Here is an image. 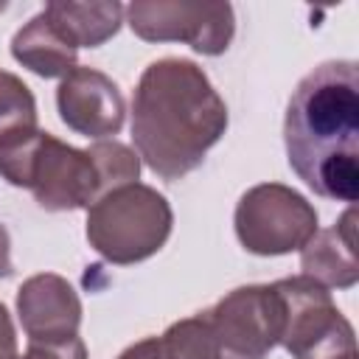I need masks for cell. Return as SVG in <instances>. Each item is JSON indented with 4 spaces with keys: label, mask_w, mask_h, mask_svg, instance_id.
Returning <instances> with one entry per match:
<instances>
[{
    "label": "cell",
    "mask_w": 359,
    "mask_h": 359,
    "mask_svg": "<svg viewBox=\"0 0 359 359\" xmlns=\"http://www.w3.org/2000/svg\"><path fill=\"white\" fill-rule=\"evenodd\" d=\"M11 56L31 73L42 79H65L76 70V48L53 28L45 11L34 14L14 36H11Z\"/></svg>",
    "instance_id": "12"
},
{
    "label": "cell",
    "mask_w": 359,
    "mask_h": 359,
    "mask_svg": "<svg viewBox=\"0 0 359 359\" xmlns=\"http://www.w3.org/2000/svg\"><path fill=\"white\" fill-rule=\"evenodd\" d=\"M129 28L146 42H185L202 56H219L236 34L230 3L135 0L126 6Z\"/></svg>",
    "instance_id": "8"
},
{
    "label": "cell",
    "mask_w": 359,
    "mask_h": 359,
    "mask_svg": "<svg viewBox=\"0 0 359 359\" xmlns=\"http://www.w3.org/2000/svg\"><path fill=\"white\" fill-rule=\"evenodd\" d=\"M3 8H6V3H0V11H3Z\"/></svg>",
    "instance_id": "22"
},
{
    "label": "cell",
    "mask_w": 359,
    "mask_h": 359,
    "mask_svg": "<svg viewBox=\"0 0 359 359\" xmlns=\"http://www.w3.org/2000/svg\"><path fill=\"white\" fill-rule=\"evenodd\" d=\"M0 177L14 188H28L36 205L53 213L90 208L104 196L93 154L39 126L0 143Z\"/></svg>",
    "instance_id": "3"
},
{
    "label": "cell",
    "mask_w": 359,
    "mask_h": 359,
    "mask_svg": "<svg viewBox=\"0 0 359 359\" xmlns=\"http://www.w3.org/2000/svg\"><path fill=\"white\" fill-rule=\"evenodd\" d=\"M45 17L53 22V28L79 50V48H98L107 39H112L126 17V6L121 3H67V0H50L45 8Z\"/></svg>",
    "instance_id": "13"
},
{
    "label": "cell",
    "mask_w": 359,
    "mask_h": 359,
    "mask_svg": "<svg viewBox=\"0 0 359 359\" xmlns=\"http://www.w3.org/2000/svg\"><path fill=\"white\" fill-rule=\"evenodd\" d=\"M219 359H266L283 334V303L275 283H250L227 292L202 311Z\"/></svg>",
    "instance_id": "7"
},
{
    "label": "cell",
    "mask_w": 359,
    "mask_h": 359,
    "mask_svg": "<svg viewBox=\"0 0 359 359\" xmlns=\"http://www.w3.org/2000/svg\"><path fill=\"white\" fill-rule=\"evenodd\" d=\"M6 359H25V356H17V353H11V356H6Z\"/></svg>",
    "instance_id": "21"
},
{
    "label": "cell",
    "mask_w": 359,
    "mask_h": 359,
    "mask_svg": "<svg viewBox=\"0 0 359 359\" xmlns=\"http://www.w3.org/2000/svg\"><path fill=\"white\" fill-rule=\"evenodd\" d=\"M28 129H36L34 93L20 76L0 70V143Z\"/></svg>",
    "instance_id": "15"
},
{
    "label": "cell",
    "mask_w": 359,
    "mask_h": 359,
    "mask_svg": "<svg viewBox=\"0 0 359 359\" xmlns=\"http://www.w3.org/2000/svg\"><path fill=\"white\" fill-rule=\"evenodd\" d=\"M17 348V334H14V323H11V314L8 309L0 303V359L11 356Z\"/></svg>",
    "instance_id": "19"
},
{
    "label": "cell",
    "mask_w": 359,
    "mask_h": 359,
    "mask_svg": "<svg viewBox=\"0 0 359 359\" xmlns=\"http://www.w3.org/2000/svg\"><path fill=\"white\" fill-rule=\"evenodd\" d=\"M160 351L163 359H219V348L202 311L168 325L160 337Z\"/></svg>",
    "instance_id": "14"
},
{
    "label": "cell",
    "mask_w": 359,
    "mask_h": 359,
    "mask_svg": "<svg viewBox=\"0 0 359 359\" xmlns=\"http://www.w3.org/2000/svg\"><path fill=\"white\" fill-rule=\"evenodd\" d=\"M351 359H356V356H351Z\"/></svg>",
    "instance_id": "23"
},
{
    "label": "cell",
    "mask_w": 359,
    "mask_h": 359,
    "mask_svg": "<svg viewBox=\"0 0 359 359\" xmlns=\"http://www.w3.org/2000/svg\"><path fill=\"white\" fill-rule=\"evenodd\" d=\"M233 224L241 247L252 255H286L303 250L320 230L314 205L280 182H261L244 191Z\"/></svg>",
    "instance_id": "6"
},
{
    "label": "cell",
    "mask_w": 359,
    "mask_h": 359,
    "mask_svg": "<svg viewBox=\"0 0 359 359\" xmlns=\"http://www.w3.org/2000/svg\"><path fill=\"white\" fill-rule=\"evenodd\" d=\"M98 165V177L104 185V194L129 182H137L140 177V157L137 151H132L126 143L118 140H98L87 149Z\"/></svg>",
    "instance_id": "16"
},
{
    "label": "cell",
    "mask_w": 359,
    "mask_h": 359,
    "mask_svg": "<svg viewBox=\"0 0 359 359\" xmlns=\"http://www.w3.org/2000/svg\"><path fill=\"white\" fill-rule=\"evenodd\" d=\"M283 146L292 171L317 194L353 205L359 196V67L331 59L306 73L286 104Z\"/></svg>",
    "instance_id": "1"
},
{
    "label": "cell",
    "mask_w": 359,
    "mask_h": 359,
    "mask_svg": "<svg viewBox=\"0 0 359 359\" xmlns=\"http://www.w3.org/2000/svg\"><path fill=\"white\" fill-rule=\"evenodd\" d=\"M300 269L325 289H353L359 280L356 261V208L339 216L334 227L317 230L300 250Z\"/></svg>",
    "instance_id": "11"
},
{
    "label": "cell",
    "mask_w": 359,
    "mask_h": 359,
    "mask_svg": "<svg viewBox=\"0 0 359 359\" xmlns=\"http://www.w3.org/2000/svg\"><path fill=\"white\" fill-rule=\"evenodd\" d=\"M14 275V264H11V238L8 230L0 224V278H11Z\"/></svg>",
    "instance_id": "20"
},
{
    "label": "cell",
    "mask_w": 359,
    "mask_h": 359,
    "mask_svg": "<svg viewBox=\"0 0 359 359\" xmlns=\"http://www.w3.org/2000/svg\"><path fill=\"white\" fill-rule=\"evenodd\" d=\"M25 359H87V345L79 334L56 342H28Z\"/></svg>",
    "instance_id": "17"
},
{
    "label": "cell",
    "mask_w": 359,
    "mask_h": 359,
    "mask_svg": "<svg viewBox=\"0 0 359 359\" xmlns=\"http://www.w3.org/2000/svg\"><path fill=\"white\" fill-rule=\"evenodd\" d=\"M227 132V104L208 73L180 56L151 62L132 95V143L160 180H182Z\"/></svg>",
    "instance_id": "2"
},
{
    "label": "cell",
    "mask_w": 359,
    "mask_h": 359,
    "mask_svg": "<svg viewBox=\"0 0 359 359\" xmlns=\"http://www.w3.org/2000/svg\"><path fill=\"white\" fill-rule=\"evenodd\" d=\"M17 317L28 342H56L79 334L81 300L73 283L56 272H39L17 289Z\"/></svg>",
    "instance_id": "10"
},
{
    "label": "cell",
    "mask_w": 359,
    "mask_h": 359,
    "mask_svg": "<svg viewBox=\"0 0 359 359\" xmlns=\"http://www.w3.org/2000/svg\"><path fill=\"white\" fill-rule=\"evenodd\" d=\"M56 109L67 129L93 140L118 135L126 115V104L118 84L107 73L81 65L59 81Z\"/></svg>",
    "instance_id": "9"
},
{
    "label": "cell",
    "mask_w": 359,
    "mask_h": 359,
    "mask_svg": "<svg viewBox=\"0 0 359 359\" xmlns=\"http://www.w3.org/2000/svg\"><path fill=\"white\" fill-rule=\"evenodd\" d=\"M118 359H163V351H160V337H146L135 345H129L126 351H121Z\"/></svg>",
    "instance_id": "18"
},
{
    "label": "cell",
    "mask_w": 359,
    "mask_h": 359,
    "mask_svg": "<svg viewBox=\"0 0 359 359\" xmlns=\"http://www.w3.org/2000/svg\"><path fill=\"white\" fill-rule=\"evenodd\" d=\"M174 227L168 199L143 182L107 191L87 208L84 233L90 247L115 266H129L163 250Z\"/></svg>",
    "instance_id": "4"
},
{
    "label": "cell",
    "mask_w": 359,
    "mask_h": 359,
    "mask_svg": "<svg viewBox=\"0 0 359 359\" xmlns=\"http://www.w3.org/2000/svg\"><path fill=\"white\" fill-rule=\"evenodd\" d=\"M283 303L280 342L292 359H351L356 337L348 317L331 300V292L306 275L275 280Z\"/></svg>",
    "instance_id": "5"
}]
</instances>
